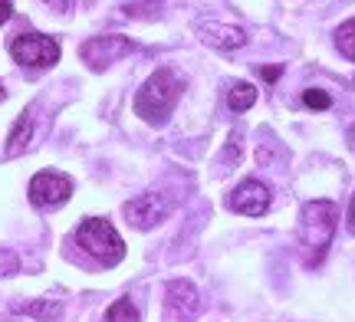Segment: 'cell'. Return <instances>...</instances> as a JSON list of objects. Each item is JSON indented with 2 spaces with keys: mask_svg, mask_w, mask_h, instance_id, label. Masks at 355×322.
Listing matches in <instances>:
<instances>
[{
  "mask_svg": "<svg viewBox=\"0 0 355 322\" xmlns=\"http://www.w3.org/2000/svg\"><path fill=\"white\" fill-rule=\"evenodd\" d=\"M76 244L83 247L86 253H92L102 267H115V263L122 260V253H125L122 237L115 233V227L109 224V220H102V217H89V220L79 224Z\"/></svg>",
  "mask_w": 355,
  "mask_h": 322,
  "instance_id": "obj_3",
  "label": "cell"
},
{
  "mask_svg": "<svg viewBox=\"0 0 355 322\" xmlns=\"http://www.w3.org/2000/svg\"><path fill=\"white\" fill-rule=\"evenodd\" d=\"M10 56L26 69H50L60 63V43L43 33H24L10 43Z\"/></svg>",
  "mask_w": 355,
  "mask_h": 322,
  "instance_id": "obj_4",
  "label": "cell"
},
{
  "mask_svg": "<svg viewBox=\"0 0 355 322\" xmlns=\"http://www.w3.org/2000/svg\"><path fill=\"white\" fill-rule=\"evenodd\" d=\"M279 73H283L279 66H266V69H263V79H270V82H273V79H277Z\"/></svg>",
  "mask_w": 355,
  "mask_h": 322,
  "instance_id": "obj_18",
  "label": "cell"
},
{
  "mask_svg": "<svg viewBox=\"0 0 355 322\" xmlns=\"http://www.w3.org/2000/svg\"><path fill=\"white\" fill-rule=\"evenodd\" d=\"M165 312L171 322H194L201 312V296L188 280H175L168 286V299H165Z\"/></svg>",
  "mask_w": 355,
  "mask_h": 322,
  "instance_id": "obj_8",
  "label": "cell"
},
{
  "mask_svg": "<svg viewBox=\"0 0 355 322\" xmlns=\"http://www.w3.org/2000/svg\"><path fill=\"white\" fill-rule=\"evenodd\" d=\"M336 46H339L343 56L355 60V20H345V24L336 30Z\"/></svg>",
  "mask_w": 355,
  "mask_h": 322,
  "instance_id": "obj_14",
  "label": "cell"
},
{
  "mask_svg": "<svg viewBox=\"0 0 355 322\" xmlns=\"http://www.w3.org/2000/svg\"><path fill=\"white\" fill-rule=\"evenodd\" d=\"M135 50V43L128 37H119V33H105V37H92L86 39L83 46H79V56H83V63L89 69H96L102 73L105 66H112L115 60H122L125 53Z\"/></svg>",
  "mask_w": 355,
  "mask_h": 322,
  "instance_id": "obj_5",
  "label": "cell"
},
{
  "mask_svg": "<svg viewBox=\"0 0 355 322\" xmlns=\"http://www.w3.org/2000/svg\"><path fill=\"white\" fill-rule=\"evenodd\" d=\"M20 270V260L13 250H0V276H13V273Z\"/></svg>",
  "mask_w": 355,
  "mask_h": 322,
  "instance_id": "obj_16",
  "label": "cell"
},
{
  "mask_svg": "<svg viewBox=\"0 0 355 322\" xmlns=\"http://www.w3.org/2000/svg\"><path fill=\"white\" fill-rule=\"evenodd\" d=\"M254 99H257V89L254 86H250V82H237V86H234V89H230V109H234V112H243V109H250V105H254Z\"/></svg>",
  "mask_w": 355,
  "mask_h": 322,
  "instance_id": "obj_13",
  "label": "cell"
},
{
  "mask_svg": "<svg viewBox=\"0 0 355 322\" xmlns=\"http://www.w3.org/2000/svg\"><path fill=\"white\" fill-rule=\"evenodd\" d=\"M198 33H201V39L207 46H214V50H241L243 43H247V33H243L241 26L214 24V20L198 24Z\"/></svg>",
  "mask_w": 355,
  "mask_h": 322,
  "instance_id": "obj_10",
  "label": "cell"
},
{
  "mask_svg": "<svg viewBox=\"0 0 355 322\" xmlns=\"http://www.w3.org/2000/svg\"><path fill=\"white\" fill-rule=\"evenodd\" d=\"M336 220H339V207L332 204V201H309L303 207L300 244H303V253L309 267H316L319 260L326 257V250L332 244V233H336Z\"/></svg>",
  "mask_w": 355,
  "mask_h": 322,
  "instance_id": "obj_2",
  "label": "cell"
},
{
  "mask_svg": "<svg viewBox=\"0 0 355 322\" xmlns=\"http://www.w3.org/2000/svg\"><path fill=\"white\" fill-rule=\"evenodd\" d=\"M303 102L309 105V109H319V112H322V109H329L332 105V99H329V92H322V89H306Z\"/></svg>",
  "mask_w": 355,
  "mask_h": 322,
  "instance_id": "obj_15",
  "label": "cell"
},
{
  "mask_svg": "<svg viewBox=\"0 0 355 322\" xmlns=\"http://www.w3.org/2000/svg\"><path fill=\"white\" fill-rule=\"evenodd\" d=\"M3 99H7V89H3V82H0V102H3Z\"/></svg>",
  "mask_w": 355,
  "mask_h": 322,
  "instance_id": "obj_20",
  "label": "cell"
},
{
  "mask_svg": "<svg viewBox=\"0 0 355 322\" xmlns=\"http://www.w3.org/2000/svg\"><path fill=\"white\" fill-rule=\"evenodd\" d=\"M181 92H184V76L181 73H175V69H155L152 76H148V82L135 96V112L145 122L162 125L171 116V109L178 105Z\"/></svg>",
  "mask_w": 355,
  "mask_h": 322,
  "instance_id": "obj_1",
  "label": "cell"
},
{
  "mask_svg": "<svg viewBox=\"0 0 355 322\" xmlns=\"http://www.w3.org/2000/svg\"><path fill=\"white\" fill-rule=\"evenodd\" d=\"M349 227H352V233H355V197H352V207H349Z\"/></svg>",
  "mask_w": 355,
  "mask_h": 322,
  "instance_id": "obj_19",
  "label": "cell"
},
{
  "mask_svg": "<svg viewBox=\"0 0 355 322\" xmlns=\"http://www.w3.org/2000/svg\"><path fill=\"white\" fill-rule=\"evenodd\" d=\"M10 13H13V3H10V0H0V26L10 20Z\"/></svg>",
  "mask_w": 355,
  "mask_h": 322,
  "instance_id": "obj_17",
  "label": "cell"
},
{
  "mask_svg": "<svg viewBox=\"0 0 355 322\" xmlns=\"http://www.w3.org/2000/svg\"><path fill=\"white\" fill-rule=\"evenodd\" d=\"M69 194H73V181L60 171H40L30 181V201L37 207H60L63 201H69Z\"/></svg>",
  "mask_w": 355,
  "mask_h": 322,
  "instance_id": "obj_7",
  "label": "cell"
},
{
  "mask_svg": "<svg viewBox=\"0 0 355 322\" xmlns=\"http://www.w3.org/2000/svg\"><path fill=\"white\" fill-rule=\"evenodd\" d=\"M30 142H33V112L26 109L24 116L17 118V125H13L10 138H7V155H10V158L24 155L26 148H30Z\"/></svg>",
  "mask_w": 355,
  "mask_h": 322,
  "instance_id": "obj_11",
  "label": "cell"
},
{
  "mask_svg": "<svg viewBox=\"0 0 355 322\" xmlns=\"http://www.w3.org/2000/svg\"><path fill=\"white\" fill-rule=\"evenodd\" d=\"M168 211H171V201L165 194H139L125 204V220L139 231H148L168 217Z\"/></svg>",
  "mask_w": 355,
  "mask_h": 322,
  "instance_id": "obj_6",
  "label": "cell"
},
{
  "mask_svg": "<svg viewBox=\"0 0 355 322\" xmlns=\"http://www.w3.org/2000/svg\"><path fill=\"white\" fill-rule=\"evenodd\" d=\"M102 322H139V310L132 299H115L112 306L105 310V319Z\"/></svg>",
  "mask_w": 355,
  "mask_h": 322,
  "instance_id": "obj_12",
  "label": "cell"
},
{
  "mask_svg": "<svg viewBox=\"0 0 355 322\" xmlns=\"http://www.w3.org/2000/svg\"><path fill=\"white\" fill-rule=\"evenodd\" d=\"M230 211H237L243 217H260V214H266V211H270V188H266L263 181L247 178L237 191L230 194Z\"/></svg>",
  "mask_w": 355,
  "mask_h": 322,
  "instance_id": "obj_9",
  "label": "cell"
}]
</instances>
